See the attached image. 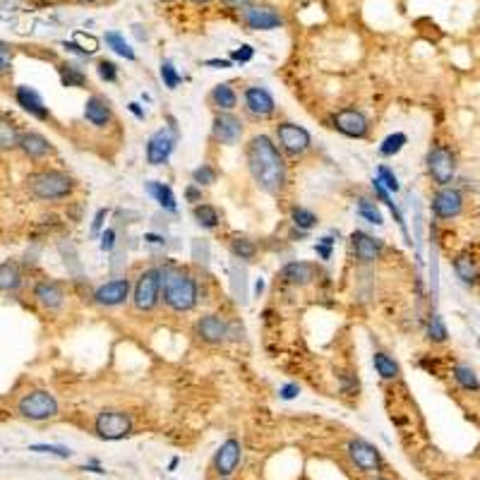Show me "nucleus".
<instances>
[{"instance_id": "obj_29", "label": "nucleus", "mask_w": 480, "mask_h": 480, "mask_svg": "<svg viewBox=\"0 0 480 480\" xmlns=\"http://www.w3.org/2000/svg\"><path fill=\"white\" fill-rule=\"evenodd\" d=\"M147 192L149 195L154 197V202L159 204V207H164V209H169V212H176L178 209V204H176V195H173V190H171L166 183H159V180H149L147 185Z\"/></svg>"}, {"instance_id": "obj_34", "label": "nucleus", "mask_w": 480, "mask_h": 480, "mask_svg": "<svg viewBox=\"0 0 480 480\" xmlns=\"http://www.w3.org/2000/svg\"><path fill=\"white\" fill-rule=\"evenodd\" d=\"M104 39H106V46H109L113 53H118V56L125 58V61H134V58H137V56H134V51H132V46L125 41V36L118 34V31H106Z\"/></svg>"}, {"instance_id": "obj_25", "label": "nucleus", "mask_w": 480, "mask_h": 480, "mask_svg": "<svg viewBox=\"0 0 480 480\" xmlns=\"http://www.w3.org/2000/svg\"><path fill=\"white\" fill-rule=\"evenodd\" d=\"M209 104L217 109V113H233L238 109V91L231 84H217L209 91Z\"/></svg>"}, {"instance_id": "obj_12", "label": "nucleus", "mask_w": 480, "mask_h": 480, "mask_svg": "<svg viewBox=\"0 0 480 480\" xmlns=\"http://www.w3.org/2000/svg\"><path fill=\"white\" fill-rule=\"evenodd\" d=\"M240 20L252 31H269L284 26V17L272 5H247L240 10Z\"/></svg>"}, {"instance_id": "obj_38", "label": "nucleus", "mask_w": 480, "mask_h": 480, "mask_svg": "<svg viewBox=\"0 0 480 480\" xmlns=\"http://www.w3.org/2000/svg\"><path fill=\"white\" fill-rule=\"evenodd\" d=\"M217 178H219V171L214 169V166H209V164H202V166H197V169L192 171V183L199 185V187L214 185V183H217Z\"/></svg>"}, {"instance_id": "obj_18", "label": "nucleus", "mask_w": 480, "mask_h": 480, "mask_svg": "<svg viewBox=\"0 0 480 480\" xmlns=\"http://www.w3.org/2000/svg\"><path fill=\"white\" fill-rule=\"evenodd\" d=\"M195 334L199 341L209 343V346H219V343H224L229 339V322L221 315L209 312V315H202L195 322Z\"/></svg>"}, {"instance_id": "obj_9", "label": "nucleus", "mask_w": 480, "mask_h": 480, "mask_svg": "<svg viewBox=\"0 0 480 480\" xmlns=\"http://www.w3.org/2000/svg\"><path fill=\"white\" fill-rule=\"evenodd\" d=\"M346 454L350 458V463L360 473H365V476H377L385 468V458H382L380 449L375 444H370L368 440H360V437L350 440L346 444Z\"/></svg>"}, {"instance_id": "obj_61", "label": "nucleus", "mask_w": 480, "mask_h": 480, "mask_svg": "<svg viewBox=\"0 0 480 480\" xmlns=\"http://www.w3.org/2000/svg\"><path fill=\"white\" fill-rule=\"evenodd\" d=\"M368 480H389V478H382V476H372V478H368Z\"/></svg>"}, {"instance_id": "obj_2", "label": "nucleus", "mask_w": 480, "mask_h": 480, "mask_svg": "<svg viewBox=\"0 0 480 480\" xmlns=\"http://www.w3.org/2000/svg\"><path fill=\"white\" fill-rule=\"evenodd\" d=\"M161 300L173 312H190L199 300L197 279L187 269L169 264L161 269Z\"/></svg>"}, {"instance_id": "obj_49", "label": "nucleus", "mask_w": 480, "mask_h": 480, "mask_svg": "<svg viewBox=\"0 0 480 480\" xmlns=\"http://www.w3.org/2000/svg\"><path fill=\"white\" fill-rule=\"evenodd\" d=\"M113 247H116V231L106 229L104 233H101V250H104V252H113Z\"/></svg>"}, {"instance_id": "obj_5", "label": "nucleus", "mask_w": 480, "mask_h": 480, "mask_svg": "<svg viewBox=\"0 0 480 480\" xmlns=\"http://www.w3.org/2000/svg\"><path fill=\"white\" fill-rule=\"evenodd\" d=\"M17 413L31 423H44L58 415V398L46 389H31L20 398Z\"/></svg>"}, {"instance_id": "obj_6", "label": "nucleus", "mask_w": 480, "mask_h": 480, "mask_svg": "<svg viewBox=\"0 0 480 480\" xmlns=\"http://www.w3.org/2000/svg\"><path fill=\"white\" fill-rule=\"evenodd\" d=\"M161 303V269L149 267L132 286V305L139 312H152Z\"/></svg>"}, {"instance_id": "obj_48", "label": "nucleus", "mask_w": 480, "mask_h": 480, "mask_svg": "<svg viewBox=\"0 0 480 480\" xmlns=\"http://www.w3.org/2000/svg\"><path fill=\"white\" fill-rule=\"evenodd\" d=\"M252 56H255V48H252V46H240V48H235V51L231 53V61H233V63H247V61H252Z\"/></svg>"}, {"instance_id": "obj_39", "label": "nucleus", "mask_w": 480, "mask_h": 480, "mask_svg": "<svg viewBox=\"0 0 480 480\" xmlns=\"http://www.w3.org/2000/svg\"><path fill=\"white\" fill-rule=\"evenodd\" d=\"M428 339L435 343H444L449 339V332H447V325L440 315H433L428 320Z\"/></svg>"}, {"instance_id": "obj_17", "label": "nucleus", "mask_w": 480, "mask_h": 480, "mask_svg": "<svg viewBox=\"0 0 480 480\" xmlns=\"http://www.w3.org/2000/svg\"><path fill=\"white\" fill-rule=\"evenodd\" d=\"M240 458H242V447L240 442L235 440V437H229V440L224 442V444L217 449V454H214V473H217V478H231L235 473V468L240 466Z\"/></svg>"}, {"instance_id": "obj_50", "label": "nucleus", "mask_w": 480, "mask_h": 480, "mask_svg": "<svg viewBox=\"0 0 480 480\" xmlns=\"http://www.w3.org/2000/svg\"><path fill=\"white\" fill-rule=\"evenodd\" d=\"M106 217H109V209H99L94 217V224H91V235H99L101 229H104L106 224Z\"/></svg>"}, {"instance_id": "obj_44", "label": "nucleus", "mask_w": 480, "mask_h": 480, "mask_svg": "<svg viewBox=\"0 0 480 480\" xmlns=\"http://www.w3.org/2000/svg\"><path fill=\"white\" fill-rule=\"evenodd\" d=\"M96 72H99V77L104 79V82H116L118 79V65L113 61H99Z\"/></svg>"}, {"instance_id": "obj_23", "label": "nucleus", "mask_w": 480, "mask_h": 480, "mask_svg": "<svg viewBox=\"0 0 480 480\" xmlns=\"http://www.w3.org/2000/svg\"><path fill=\"white\" fill-rule=\"evenodd\" d=\"M17 149L29 161H44L46 156H51L53 152H56V149H53V144L48 142V139L41 132H22Z\"/></svg>"}, {"instance_id": "obj_59", "label": "nucleus", "mask_w": 480, "mask_h": 480, "mask_svg": "<svg viewBox=\"0 0 480 480\" xmlns=\"http://www.w3.org/2000/svg\"><path fill=\"white\" fill-rule=\"evenodd\" d=\"M255 291H257V295H260V293H262V291H264V281H262V279H260V281H257V286H255Z\"/></svg>"}, {"instance_id": "obj_11", "label": "nucleus", "mask_w": 480, "mask_h": 480, "mask_svg": "<svg viewBox=\"0 0 480 480\" xmlns=\"http://www.w3.org/2000/svg\"><path fill=\"white\" fill-rule=\"evenodd\" d=\"M332 127L350 139H365L370 132V121L360 109H341L332 116Z\"/></svg>"}, {"instance_id": "obj_24", "label": "nucleus", "mask_w": 480, "mask_h": 480, "mask_svg": "<svg viewBox=\"0 0 480 480\" xmlns=\"http://www.w3.org/2000/svg\"><path fill=\"white\" fill-rule=\"evenodd\" d=\"M317 274H320V269H317V264H312V262H288L281 269L284 281L291 284V286H300V288L315 281Z\"/></svg>"}, {"instance_id": "obj_31", "label": "nucleus", "mask_w": 480, "mask_h": 480, "mask_svg": "<svg viewBox=\"0 0 480 480\" xmlns=\"http://www.w3.org/2000/svg\"><path fill=\"white\" fill-rule=\"evenodd\" d=\"M372 365H375L377 375L382 377V380H396L398 375H401V368H398V363L392 358V355L382 353V350H377L375 355H372Z\"/></svg>"}, {"instance_id": "obj_53", "label": "nucleus", "mask_w": 480, "mask_h": 480, "mask_svg": "<svg viewBox=\"0 0 480 480\" xmlns=\"http://www.w3.org/2000/svg\"><path fill=\"white\" fill-rule=\"evenodd\" d=\"M10 72H13V65H10L8 56H0V77H3V75H10Z\"/></svg>"}, {"instance_id": "obj_62", "label": "nucleus", "mask_w": 480, "mask_h": 480, "mask_svg": "<svg viewBox=\"0 0 480 480\" xmlns=\"http://www.w3.org/2000/svg\"><path fill=\"white\" fill-rule=\"evenodd\" d=\"M219 480H231V478H219Z\"/></svg>"}, {"instance_id": "obj_55", "label": "nucleus", "mask_w": 480, "mask_h": 480, "mask_svg": "<svg viewBox=\"0 0 480 480\" xmlns=\"http://www.w3.org/2000/svg\"><path fill=\"white\" fill-rule=\"evenodd\" d=\"M207 65H214V68H221V70H224V68H231V65H233V61H207Z\"/></svg>"}, {"instance_id": "obj_28", "label": "nucleus", "mask_w": 480, "mask_h": 480, "mask_svg": "<svg viewBox=\"0 0 480 480\" xmlns=\"http://www.w3.org/2000/svg\"><path fill=\"white\" fill-rule=\"evenodd\" d=\"M454 272L466 286H476L480 281V269L471 255H458L454 260Z\"/></svg>"}, {"instance_id": "obj_45", "label": "nucleus", "mask_w": 480, "mask_h": 480, "mask_svg": "<svg viewBox=\"0 0 480 480\" xmlns=\"http://www.w3.org/2000/svg\"><path fill=\"white\" fill-rule=\"evenodd\" d=\"M75 44L82 48L87 56H91V53L99 48V41H96L94 36H89V34H82V31H77V34H75Z\"/></svg>"}, {"instance_id": "obj_32", "label": "nucleus", "mask_w": 480, "mask_h": 480, "mask_svg": "<svg viewBox=\"0 0 480 480\" xmlns=\"http://www.w3.org/2000/svg\"><path fill=\"white\" fill-rule=\"evenodd\" d=\"M451 375H454L456 385L461 387V389L466 392H480V380L476 375V370L471 368V365H454V370H451Z\"/></svg>"}, {"instance_id": "obj_27", "label": "nucleus", "mask_w": 480, "mask_h": 480, "mask_svg": "<svg viewBox=\"0 0 480 480\" xmlns=\"http://www.w3.org/2000/svg\"><path fill=\"white\" fill-rule=\"evenodd\" d=\"M22 286V269L15 260H8L0 264V291L3 293H13Z\"/></svg>"}, {"instance_id": "obj_33", "label": "nucleus", "mask_w": 480, "mask_h": 480, "mask_svg": "<svg viewBox=\"0 0 480 480\" xmlns=\"http://www.w3.org/2000/svg\"><path fill=\"white\" fill-rule=\"evenodd\" d=\"M231 255L240 262H250L257 257V242L245 238V235H238V238L231 240Z\"/></svg>"}, {"instance_id": "obj_52", "label": "nucleus", "mask_w": 480, "mask_h": 480, "mask_svg": "<svg viewBox=\"0 0 480 480\" xmlns=\"http://www.w3.org/2000/svg\"><path fill=\"white\" fill-rule=\"evenodd\" d=\"M300 394V387L295 385V382H291V385H284L281 389H279V396L284 398V401H291V398H295Z\"/></svg>"}, {"instance_id": "obj_47", "label": "nucleus", "mask_w": 480, "mask_h": 480, "mask_svg": "<svg viewBox=\"0 0 480 480\" xmlns=\"http://www.w3.org/2000/svg\"><path fill=\"white\" fill-rule=\"evenodd\" d=\"M339 380H341L343 394H358V380L350 372H339Z\"/></svg>"}, {"instance_id": "obj_37", "label": "nucleus", "mask_w": 480, "mask_h": 480, "mask_svg": "<svg viewBox=\"0 0 480 480\" xmlns=\"http://www.w3.org/2000/svg\"><path fill=\"white\" fill-rule=\"evenodd\" d=\"M406 142H408L406 134L394 132V134H389V137H385V142L380 144V154L387 156V159H392V156H396L403 147H406Z\"/></svg>"}, {"instance_id": "obj_10", "label": "nucleus", "mask_w": 480, "mask_h": 480, "mask_svg": "<svg viewBox=\"0 0 480 480\" xmlns=\"http://www.w3.org/2000/svg\"><path fill=\"white\" fill-rule=\"evenodd\" d=\"M178 142V127L176 121L171 118V127H161L156 130L147 142V164L152 166H164L171 159Z\"/></svg>"}, {"instance_id": "obj_1", "label": "nucleus", "mask_w": 480, "mask_h": 480, "mask_svg": "<svg viewBox=\"0 0 480 480\" xmlns=\"http://www.w3.org/2000/svg\"><path fill=\"white\" fill-rule=\"evenodd\" d=\"M245 164L252 183L267 195H281L288 183V166L274 137L255 134L245 144Z\"/></svg>"}, {"instance_id": "obj_3", "label": "nucleus", "mask_w": 480, "mask_h": 480, "mask_svg": "<svg viewBox=\"0 0 480 480\" xmlns=\"http://www.w3.org/2000/svg\"><path fill=\"white\" fill-rule=\"evenodd\" d=\"M26 187L36 199H44V202H61V199L72 197L75 183L72 176H68L65 171H56V169H48V171H36L26 178Z\"/></svg>"}, {"instance_id": "obj_57", "label": "nucleus", "mask_w": 480, "mask_h": 480, "mask_svg": "<svg viewBox=\"0 0 480 480\" xmlns=\"http://www.w3.org/2000/svg\"><path fill=\"white\" fill-rule=\"evenodd\" d=\"M144 240L154 242V245H164V238H161V235H154V233H147L144 235Z\"/></svg>"}, {"instance_id": "obj_60", "label": "nucleus", "mask_w": 480, "mask_h": 480, "mask_svg": "<svg viewBox=\"0 0 480 480\" xmlns=\"http://www.w3.org/2000/svg\"><path fill=\"white\" fill-rule=\"evenodd\" d=\"M190 3H197V5H204V3H212V0H190Z\"/></svg>"}, {"instance_id": "obj_40", "label": "nucleus", "mask_w": 480, "mask_h": 480, "mask_svg": "<svg viewBox=\"0 0 480 480\" xmlns=\"http://www.w3.org/2000/svg\"><path fill=\"white\" fill-rule=\"evenodd\" d=\"M358 214L365 221H368V224H375V226L385 224V219H382V214H380V209H377V204L370 202V199H365V197L358 199Z\"/></svg>"}, {"instance_id": "obj_20", "label": "nucleus", "mask_w": 480, "mask_h": 480, "mask_svg": "<svg viewBox=\"0 0 480 480\" xmlns=\"http://www.w3.org/2000/svg\"><path fill=\"white\" fill-rule=\"evenodd\" d=\"M34 300L39 303L44 310H61L63 303H65V288H63L61 281L56 279H41L34 286Z\"/></svg>"}, {"instance_id": "obj_26", "label": "nucleus", "mask_w": 480, "mask_h": 480, "mask_svg": "<svg viewBox=\"0 0 480 480\" xmlns=\"http://www.w3.org/2000/svg\"><path fill=\"white\" fill-rule=\"evenodd\" d=\"M20 132L17 123L8 116H0V152H13V149L20 147Z\"/></svg>"}, {"instance_id": "obj_21", "label": "nucleus", "mask_w": 480, "mask_h": 480, "mask_svg": "<svg viewBox=\"0 0 480 480\" xmlns=\"http://www.w3.org/2000/svg\"><path fill=\"white\" fill-rule=\"evenodd\" d=\"M84 121L89 123L96 130H104L113 123V109L111 101L101 94H91L87 101H84Z\"/></svg>"}, {"instance_id": "obj_43", "label": "nucleus", "mask_w": 480, "mask_h": 480, "mask_svg": "<svg viewBox=\"0 0 480 480\" xmlns=\"http://www.w3.org/2000/svg\"><path fill=\"white\" fill-rule=\"evenodd\" d=\"M377 180H380L389 192H398V190H401V185H398V178L392 173L389 166H380V169H377Z\"/></svg>"}, {"instance_id": "obj_8", "label": "nucleus", "mask_w": 480, "mask_h": 480, "mask_svg": "<svg viewBox=\"0 0 480 480\" xmlns=\"http://www.w3.org/2000/svg\"><path fill=\"white\" fill-rule=\"evenodd\" d=\"M425 166H428L430 178H433L440 187L454 183L456 159L449 147H444V144H433V147L428 149V156H425Z\"/></svg>"}, {"instance_id": "obj_41", "label": "nucleus", "mask_w": 480, "mask_h": 480, "mask_svg": "<svg viewBox=\"0 0 480 480\" xmlns=\"http://www.w3.org/2000/svg\"><path fill=\"white\" fill-rule=\"evenodd\" d=\"M161 79H164V84L169 89H178V87H180V82H183L180 72L173 68V63H171V61L161 63Z\"/></svg>"}, {"instance_id": "obj_16", "label": "nucleus", "mask_w": 480, "mask_h": 480, "mask_svg": "<svg viewBox=\"0 0 480 480\" xmlns=\"http://www.w3.org/2000/svg\"><path fill=\"white\" fill-rule=\"evenodd\" d=\"M463 212V195L454 185H444L433 195V214L442 221H451Z\"/></svg>"}, {"instance_id": "obj_58", "label": "nucleus", "mask_w": 480, "mask_h": 480, "mask_svg": "<svg viewBox=\"0 0 480 480\" xmlns=\"http://www.w3.org/2000/svg\"><path fill=\"white\" fill-rule=\"evenodd\" d=\"M0 56H13V48L8 44H3V41H0Z\"/></svg>"}, {"instance_id": "obj_13", "label": "nucleus", "mask_w": 480, "mask_h": 480, "mask_svg": "<svg viewBox=\"0 0 480 480\" xmlns=\"http://www.w3.org/2000/svg\"><path fill=\"white\" fill-rule=\"evenodd\" d=\"M242 109L255 121H267L277 113V101H274L272 91L257 84V87H247L242 91Z\"/></svg>"}, {"instance_id": "obj_54", "label": "nucleus", "mask_w": 480, "mask_h": 480, "mask_svg": "<svg viewBox=\"0 0 480 480\" xmlns=\"http://www.w3.org/2000/svg\"><path fill=\"white\" fill-rule=\"evenodd\" d=\"M229 8H235V10H242V8H247L250 5V0H224Z\"/></svg>"}, {"instance_id": "obj_30", "label": "nucleus", "mask_w": 480, "mask_h": 480, "mask_svg": "<svg viewBox=\"0 0 480 480\" xmlns=\"http://www.w3.org/2000/svg\"><path fill=\"white\" fill-rule=\"evenodd\" d=\"M192 219L197 221V226H202V229H207V231H214L221 224L219 209L214 207V204H207V202H199L192 207Z\"/></svg>"}, {"instance_id": "obj_19", "label": "nucleus", "mask_w": 480, "mask_h": 480, "mask_svg": "<svg viewBox=\"0 0 480 480\" xmlns=\"http://www.w3.org/2000/svg\"><path fill=\"white\" fill-rule=\"evenodd\" d=\"M350 250H353L355 260L360 264H375L377 260H382L385 242L375 238V235L365 233V231H353V235H350Z\"/></svg>"}, {"instance_id": "obj_4", "label": "nucleus", "mask_w": 480, "mask_h": 480, "mask_svg": "<svg viewBox=\"0 0 480 480\" xmlns=\"http://www.w3.org/2000/svg\"><path fill=\"white\" fill-rule=\"evenodd\" d=\"M274 142L281 149L284 156H291V159H300L312 149V134L305 130L298 123L284 121L277 125L274 130Z\"/></svg>"}, {"instance_id": "obj_63", "label": "nucleus", "mask_w": 480, "mask_h": 480, "mask_svg": "<svg viewBox=\"0 0 480 480\" xmlns=\"http://www.w3.org/2000/svg\"><path fill=\"white\" fill-rule=\"evenodd\" d=\"M164 3H169V0H164Z\"/></svg>"}, {"instance_id": "obj_35", "label": "nucleus", "mask_w": 480, "mask_h": 480, "mask_svg": "<svg viewBox=\"0 0 480 480\" xmlns=\"http://www.w3.org/2000/svg\"><path fill=\"white\" fill-rule=\"evenodd\" d=\"M291 221H293V226L298 231H310V229H315L317 224H320V219H317V214L315 212H310V209H305V207H293V212H291Z\"/></svg>"}, {"instance_id": "obj_14", "label": "nucleus", "mask_w": 480, "mask_h": 480, "mask_svg": "<svg viewBox=\"0 0 480 480\" xmlns=\"http://www.w3.org/2000/svg\"><path fill=\"white\" fill-rule=\"evenodd\" d=\"M212 134L224 147H235L245 134V125L235 113H217L212 123Z\"/></svg>"}, {"instance_id": "obj_56", "label": "nucleus", "mask_w": 480, "mask_h": 480, "mask_svg": "<svg viewBox=\"0 0 480 480\" xmlns=\"http://www.w3.org/2000/svg\"><path fill=\"white\" fill-rule=\"evenodd\" d=\"M127 109H130V111L134 113V116L139 118V121H144V111L139 109V104H134V101H132V104H127Z\"/></svg>"}, {"instance_id": "obj_36", "label": "nucleus", "mask_w": 480, "mask_h": 480, "mask_svg": "<svg viewBox=\"0 0 480 480\" xmlns=\"http://www.w3.org/2000/svg\"><path fill=\"white\" fill-rule=\"evenodd\" d=\"M61 79L65 87H84L87 84V75L82 72L75 63H63L61 65Z\"/></svg>"}, {"instance_id": "obj_22", "label": "nucleus", "mask_w": 480, "mask_h": 480, "mask_svg": "<svg viewBox=\"0 0 480 480\" xmlns=\"http://www.w3.org/2000/svg\"><path fill=\"white\" fill-rule=\"evenodd\" d=\"M15 101H17V106H22L29 116H34L36 121H51V111H48V106L44 104V99H41V94L36 89L24 87L22 84V87L15 89Z\"/></svg>"}, {"instance_id": "obj_64", "label": "nucleus", "mask_w": 480, "mask_h": 480, "mask_svg": "<svg viewBox=\"0 0 480 480\" xmlns=\"http://www.w3.org/2000/svg\"><path fill=\"white\" fill-rule=\"evenodd\" d=\"M87 3H91V0H87Z\"/></svg>"}, {"instance_id": "obj_51", "label": "nucleus", "mask_w": 480, "mask_h": 480, "mask_svg": "<svg viewBox=\"0 0 480 480\" xmlns=\"http://www.w3.org/2000/svg\"><path fill=\"white\" fill-rule=\"evenodd\" d=\"M185 199L192 204H199L202 202V187L195 185V183H190V185L185 187Z\"/></svg>"}, {"instance_id": "obj_7", "label": "nucleus", "mask_w": 480, "mask_h": 480, "mask_svg": "<svg viewBox=\"0 0 480 480\" xmlns=\"http://www.w3.org/2000/svg\"><path fill=\"white\" fill-rule=\"evenodd\" d=\"M94 430L101 440L106 442H118L125 440L132 433V418L130 413L121 411V408H104L94 420Z\"/></svg>"}, {"instance_id": "obj_46", "label": "nucleus", "mask_w": 480, "mask_h": 480, "mask_svg": "<svg viewBox=\"0 0 480 480\" xmlns=\"http://www.w3.org/2000/svg\"><path fill=\"white\" fill-rule=\"evenodd\" d=\"M332 250H334V240L332 238H320V240H317L315 252H317V257H320L322 262L332 260Z\"/></svg>"}, {"instance_id": "obj_42", "label": "nucleus", "mask_w": 480, "mask_h": 480, "mask_svg": "<svg viewBox=\"0 0 480 480\" xmlns=\"http://www.w3.org/2000/svg\"><path fill=\"white\" fill-rule=\"evenodd\" d=\"M29 451H36V454H51V456H58V458L72 456V449H70V447H61V444H31Z\"/></svg>"}, {"instance_id": "obj_15", "label": "nucleus", "mask_w": 480, "mask_h": 480, "mask_svg": "<svg viewBox=\"0 0 480 480\" xmlns=\"http://www.w3.org/2000/svg\"><path fill=\"white\" fill-rule=\"evenodd\" d=\"M130 279L125 277H118V279H111V281L101 284L99 288L94 291V303L101 305V307H121L127 303V298H130Z\"/></svg>"}]
</instances>
